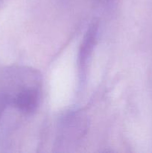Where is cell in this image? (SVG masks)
<instances>
[{"instance_id":"6da1fadb","label":"cell","mask_w":152,"mask_h":153,"mask_svg":"<svg viewBox=\"0 0 152 153\" xmlns=\"http://www.w3.org/2000/svg\"><path fill=\"white\" fill-rule=\"evenodd\" d=\"M39 100L40 94L37 89L33 87H23L13 94L10 102L22 113L30 114L36 110Z\"/></svg>"},{"instance_id":"7a4b0ae2","label":"cell","mask_w":152,"mask_h":153,"mask_svg":"<svg viewBox=\"0 0 152 153\" xmlns=\"http://www.w3.org/2000/svg\"><path fill=\"white\" fill-rule=\"evenodd\" d=\"M97 32H98V25L97 23H92L87 30V32L82 42L78 58L80 70L81 71V76H83L85 73L88 60L91 56L92 49L95 44Z\"/></svg>"},{"instance_id":"3957f363","label":"cell","mask_w":152,"mask_h":153,"mask_svg":"<svg viewBox=\"0 0 152 153\" xmlns=\"http://www.w3.org/2000/svg\"><path fill=\"white\" fill-rule=\"evenodd\" d=\"M10 95L5 93H0V119L8 103H10Z\"/></svg>"}]
</instances>
